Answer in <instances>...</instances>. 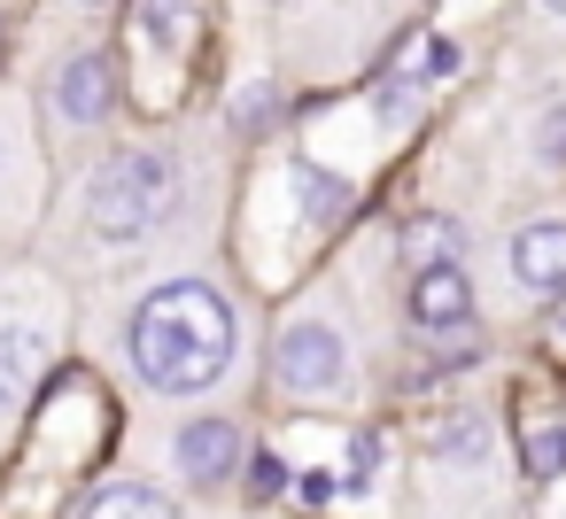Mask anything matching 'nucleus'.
<instances>
[{"mask_svg": "<svg viewBox=\"0 0 566 519\" xmlns=\"http://www.w3.org/2000/svg\"><path fill=\"white\" fill-rule=\"evenodd\" d=\"M78 9H109V0H78Z\"/></svg>", "mask_w": 566, "mask_h": 519, "instance_id": "obj_19", "label": "nucleus"}, {"mask_svg": "<svg viewBox=\"0 0 566 519\" xmlns=\"http://www.w3.org/2000/svg\"><path fill=\"white\" fill-rule=\"evenodd\" d=\"M78 519H179V511H171V496H164V488L109 480V488H94V496H86V511H78Z\"/></svg>", "mask_w": 566, "mask_h": 519, "instance_id": "obj_10", "label": "nucleus"}, {"mask_svg": "<svg viewBox=\"0 0 566 519\" xmlns=\"http://www.w3.org/2000/svg\"><path fill=\"white\" fill-rule=\"evenodd\" d=\"M32 372H40V341H32V326H0V411H9V403L32 388Z\"/></svg>", "mask_w": 566, "mask_h": 519, "instance_id": "obj_11", "label": "nucleus"}, {"mask_svg": "<svg viewBox=\"0 0 566 519\" xmlns=\"http://www.w3.org/2000/svg\"><path fill=\"white\" fill-rule=\"evenodd\" d=\"M551 326H558V341H566V295H558V310H551Z\"/></svg>", "mask_w": 566, "mask_h": 519, "instance_id": "obj_17", "label": "nucleus"}, {"mask_svg": "<svg viewBox=\"0 0 566 519\" xmlns=\"http://www.w3.org/2000/svg\"><path fill=\"white\" fill-rule=\"evenodd\" d=\"M109 102H117L109 55H71V63L55 71V109H63L71 125H102V117H109Z\"/></svg>", "mask_w": 566, "mask_h": 519, "instance_id": "obj_6", "label": "nucleus"}, {"mask_svg": "<svg viewBox=\"0 0 566 519\" xmlns=\"http://www.w3.org/2000/svg\"><path fill=\"white\" fill-rule=\"evenodd\" d=\"M458 71V47L442 40V32H411L403 47H396V63H388V78H380V117L396 125V117H411V102L427 94V86H442Z\"/></svg>", "mask_w": 566, "mask_h": 519, "instance_id": "obj_4", "label": "nucleus"}, {"mask_svg": "<svg viewBox=\"0 0 566 519\" xmlns=\"http://www.w3.org/2000/svg\"><path fill=\"white\" fill-rule=\"evenodd\" d=\"M527 473H535V480L566 473V426H535V434H527Z\"/></svg>", "mask_w": 566, "mask_h": 519, "instance_id": "obj_14", "label": "nucleus"}, {"mask_svg": "<svg viewBox=\"0 0 566 519\" xmlns=\"http://www.w3.org/2000/svg\"><path fill=\"white\" fill-rule=\"evenodd\" d=\"M171 210H179V163L164 148H125L94 179V210L86 218H94L102 241H148Z\"/></svg>", "mask_w": 566, "mask_h": 519, "instance_id": "obj_2", "label": "nucleus"}, {"mask_svg": "<svg viewBox=\"0 0 566 519\" xmlns=\"http://www.w3.org/2000/svg\"><path fill=\"white\" fill-rule=\"evenodd\" d=\"M171 465H179L195 488L233 480V465H241V426H233V419H187V426L171 434Z\"/></svg>", "mask_w": 566, "mask_h": 519, "instance_id": "obj_5", "label": "nucleus"}, {"mask_svg": "<svg viewBox=\"0 0 566 519\" xmlns=\"http://www.w3.org/2000/svg\"><path fill=\"white\" fill-rule=\"evenodd\" d=\"M125 357L156 395H195L233 364V310L210 279H164L133 326H125Z\"/></svg>", "mask_w": 566, "mask_h": 519, "instance_id": "obj_1", "label": "nucleus"}, {"mask_svg": "<svg viewBox=\"0 0 566 519\" xmlns=\"http://www.w3.org/2000/svg\"><path fill=\"white\" fill-rule=\"evenodd\" d=\"M342 372H349V349H342V333L326 318H295L280 333V388L287 395H334Z\"/></svg>", "mask_w": 566, "mask_h": 519, "instance_id": "obj_3", "label": "nucleus"}, {"mask_svg": "<svg viewBox=\"0 0 566 519\" xmlns=\"http://www.w3.org/2000/svg\"><path fill=\"white\" fill-rule=\"evenodd\" d=\"M295 187H303V218H318V225H334L342 202H349V187L326 179V171H311V163H295Z\"/></svg>", "mask_w": 566, "mask_h": 519, "instance_id": "obj_13", "label": "nucleus"}, {"mask_svg": "<svg viewBox=\"0 0 566 519\" xmlns=\"http://www.w3.org/2000/svg\"><path fill=\"white\" fill-rule=\"evenodd\" d=\"M543 17H558V24H566V0H543Z\"/></svg>", "mask_w": 566, "mask_h": 519, "instance_id": "obj_18", "label": "nucleus"}, {"mask_svg": "<svg viewBox=\"0 0 566 519\" xmlns=\"http://www.w3.org/2000/svg\"><path fill=\"white\" fill-rule=\"evenodd\" d=\"M512 279L527 295H566V225H520L512 233Z\"/></svg>", "mask_w": 566, "mask_h": 519, "instance_id": "obj_7", "label": "nucleus"}, {"mask_svg": "<svg viewBox=\"0 0 566 519\" xmlns=\"http://www.w3.org/2000/svg\"><path fill=\"white\" fill-rule=\"evenodd\" d=\"M465 256V233H458V218H442V210H419L411 225H403V264H411V279L419 272H442V264H458Z\"/></svg>", "mask_w": 566, "mask_h": 519, "instance_id": "obj_9", "label": "nucleus"}, {"mask_svg": "<svg viewBox=\"0 0 566 519\" xmlns=\"http://www.w3.org/2000/svg\"><path fill=\"white\" fill-rule=\"evenodd\" d=\"M280 488H287V465H280L272 449H256V457H249V496H280Z\"/></svg>", "mask_w": 566, "mask_h": 519, "instance_id": "obj_16", "label": "nucleus"}, {"mask_svg": "<svg viewBox=\"0 0 566 519\" xmlns=\"http://www.w3.org/2000/svg\"><path fill=\"white\" fill-rule=\"evenodd\" d=\"M535 156L543 163H566V109H543L535 117Z\"/></svg>", "mask_w": 566, "mask_h": 519, "instance_id": "obj_15", "label": "nucleus"}, {"mask_svg": "<svg viewBox=\"0 0 566 519\" xmlns=\"http://www.w3.org/2000/svg\"><path fill=\"white\" fill-rule=\"evenodd\" d=\"M411 318H419L427 333H458V326L473 318V287H465V272H458V264L419 272V279H411Z\"/></svg>", "mask_w": 566, "mask_h": 519, "instance_id": "obj_8", "label": "nucleus"}, {"mask_svg": "<svg viewBox=\"0 0 566 519\" xmlns=\"http://www.w3.org/2000/svg\"><path fill=\"white\" fill-rule=\"evenodd\" d=\"M434 457H442V465H481V457H489V419H481V411H450V419L434 426Z\"/></svg>", "mask_w": 566, "mask_h": 519, "instance_id": "obj_12", "label": "nucleus"}]
</instances>
